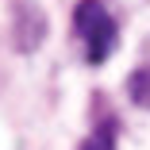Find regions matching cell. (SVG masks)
I'll list each match as a JSON object with an SVG mask.
<instances>
[{
	"label": "cell",
	"mask_w": 150,
	"mask_h": 150,
	"mask_svg": "<svg viewBox=\"0 0 150 150\" xmlns=\"http://www.w3.org/2000/svg\"><path fill=\"white\" fill-rule=\"evenodd\" d=\"M73 31L81 35L85 58H88L93 66L108 62V54L115 50V39H119L115 19L108 16V8L100 4V0H81V4H77V12H73Z\"/></svg>",
	"instance_id": "6da1fadb"
},
{
	"label": "cell",
	"mask_w": 150,
	"mask_h": 150,
	"mask_svg": "<svg viewBox=\"0 0 150 150\" xmlns=\"http://www.w3.org/2000/svg\"><path fill=\"white\" fill-rule=\"evenodd\" d=\"M81 150H115V135H112V127H100V131H93L85 142H81Z\"/></svg>",
	"instance_id": "3957f363"
},
{
	"label": "cell",
	"mask_w": 150,
	"mask_h": 150,
	"mask_svg": "<svg viewBox=\"0 0 150 150\" xmlns=\"http://www.w3.org/2000/svg\"><path fill=\"white\" fill-rule=\"evenodd\" d=\"M127 93H131V100L139 108H150V66H142V69H135L127 77Z\"/></svg>",
	"instance_id": "7a4b0ae2"
}]
</instances>
